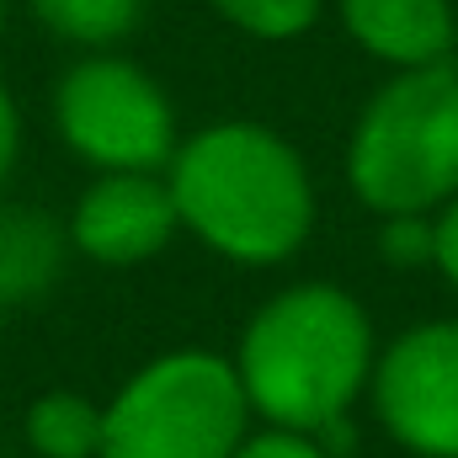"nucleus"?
Wrapping results in <instances>:
<instances>
[{
    "instance_id": "nucleus-17",
    "label": "nucleus",
    "mask_w": 458,
    "mask_h": 458,
    "mask_svg": "<svg viewBox=\"0 0 458 458\" xmlns=\"http://www.w3.org/2000/svg\"><path fill=\"white\" fill-rule=\"evenodd\" d=\"M0 331H5V304H0Z\"/></svg>"
},
{
    "instance_id": "nucleus-15",
    "label": "nucleus",
    "mask_w": 458,
    "mask_h": 458,
    "mask_svg": "<svg viewBox=\"0 0 458 458\" xmlns=\"http://www.w3.org/2000/svg\"><path fill=\"white\" fill-rule=\"evenodd\" d=\"M432 267L443 272V283L458 293V198H448L432 214Z\"/></svg>"
},
{
    "instance_id": "nucleus-10",
    "label": "nucleus",
    "mask_w": 458,
    "mask_h": 458,
    "mask_svg": "<svg viewBox=\"0 0 458 458\" xmlns=\"http://www.w3.org/2000/svg\"><path fill=\"white\" fill-rule=\"evenodd\" d=\"M21 432L38 458H102V405L75 389H48L27 405Z\"/></svg>"
},
{
    "instance_id": "nucleus-18",
    "label": "nucleus",
    "mask_w": 458,
    "mask_h": 458,
    "mask_svg": "<svg viewBox=\"0 0 458 458\" xmlns=\"http://www.w3.org/2000/svg\"><path fill=\"white\" fill-rule=\"evenodd\" d=\"M0 27H5V0H0Z\"/></svg>"
},
{
    "instance_id": "nucleus-7",
    "label": "nucleus",
    "mask_w": 458,
    "mask_h": 458,
    "mask_svg": "<svg viewBox=\"0 0 458 458\" xmlns=\"http://www.w3.org/2000/svg\"><path fill=\"white\" fill-rule=\"evenodd\" d=\"M176 203L165 171H97V182L75 198L70 245L97 267H139L155 261L176 240Z\"/></svg>"
},
{
    "instance_id": "nucleus-5",
    "label": "nucleus",
    "mask_w": 458,
    "mask_h": 458,
    "mask_svg": "<svg viewBox=\"0 0 458 458\" xmlns=\"http://www.w3.org/2000/svg\"><path fill=\"white\" fill-rule=\"evenodd\" d=\"M54 123L64 144L97 171H165L176 155V113L165 91L128 59H81L59 91Z\"/></svg>"
},
{
    "instance_id": "nucleus-6",
    "label": "nucleus",
    "mask_w": 458,
    "mask_h": 458,
    "mask_svg": "<svg viewBox=\"0 0 458 458\" xmlns=\"http://www.w3.org/2000/svg\"><path fill=\"white\" fill-rule=\"evenodd\" d=\"M368 394L405 454L458 458V320H421L378 346Z\"/></svg>"
},
{
    "instance_id": "nucleus-1",
    "label": "nucleus",
    "mask_w": 458,
    "mask_h": 458,
    "mask_svg": "<svg viewBox=\"0 0 458 458\" xmlns=\"http://www.w3.org/2000/svg\"><path fill=\"white\" fill-rule=\"evenodd\" d=\"M176 219L234 267H283L315 229V176L267 123H208L165 165Z\"/></svg>"
},
{
    "instance_id": "nucleus-3",
    "label": "nucleus",
    "mask_w": 458,
    "mask_h": 458,
    "mask_svg": "<svg viewBox=\"0 0 458 458\" xmlns=\"http://www.w3.org/2000/svg\"><path fill=\"white\" fill-rule=\"evenodd\" d=\"M352 198L389 214H437L458 198V64L394 70L352 123L346 139Z\"/></svg>"
},
{
    "instance_id": "nucleus-9",
    "label": "nucleus",
    "mask_w": 458,
    "mask_h": 458,
    "mask_svg": "<svg viewBox=\"0 0 458 458\" xmlns=\"http://www.w3.org/2000/svg\"><path fill=\"white\" fill-rule=\"evenodd\" d=\"M64 240L70 234H59L43 214L5 208L0 214V304L38 299L64 261Z\"/></svg>"
},
{
    "instance_id": "nucleus-11",
    "label": "nucleus",
    "mask_w": 458,
    "mask_h": 458,
    "mask_svg": "<svg viewBox=\"0 0 458 458\" xmlns=\"http://www.w3.org/2000/svg\"><path fill=\"white\" fill-rule=\"evenodd\" d=\"M32 11L48 32L86 43V48H107L139 27L144 0H32Z\"/></svg>"
},
{
    "instance_id": "nucleus-14",
    "label": "nucleus",
    "mask_w": 458,
    "mask_h": 458,
    "mask_svg": "<svg viewBox=\"0 0 458 458\" xmlns=\"http://www.w3.org/2000/svg\"><path fill=\"white\" fill-rule=\"evenodd\" d=\"M229 458H331L320 448V437L315 432H293V427H250L245 437H240V448Z\"/></svg>"
},
{
    "instance_id": "nucleus-4",
    "label": "nucleus",
    "mask_w": 458,
    "mask_h": 458,
    "mask_svg": "<svg viewBox=\"0 0 458 458\" xmlns=\"http://www.w3.org/2000/svg\"><path fill=\"white\" fill-rule=\"evenodd\" d=\"M250 400L219 352H165L102 405V458H229L250 432Z\"/></svg>"
},
{
    "instance_id": "nucleus-2",
    "label": "nucleus",
    "mask_w": 458,
    "mask_h": 458,
    "mask_svg": "<svg viewBox=\"0 0 458 458\" xmlns=\"http://www.w3.org/2000/svg\"><path fill=\"white\" fill-rule=\"evenodd\" d=\"M229 362L256 421L320 432L368 394L378 336L342 283H293L250 310Z\"/></svg>"
},
{
    "instance_id": "nucleus-13",
    "label": "nucleus",
    "mask_w": 458,
    "mask_h": 458,
    "mask_svg": "<svg viewBox=\"0 0 458 458\" xmlns=\"http://www.w3.org/2000/svg\"><path fill=\"white\" fill-rule=\"evenodd\" d=\"M378 245L384 261L411 272V267H432V214H389L378 219Z\"/></svg>"
},
{
    "instance_id": "nucleus-16",
    "label": "nucleus",
    "mask_w": 458,
    "mask_h": 458,
    "mask_svg": "<svg viewBox=\"0 0 458 458\" xmlns=\"http://www.w3.org/2000/svg\"><path fill=\"white\" fill-rule=\"evenodd\" d=\"M16 149H21V117H16L11 91L0 86V187H5V176H11V165H16Z\"/></svg>"
},
{
    "instance_id": "nucleus-8",
    "label": "nucleus",
    "mask_w": 458,
    "mask_h": 458,
    "mask_svg": "<svg viewBox=\"0 0 458 458\" xmlns=\"http://www.w3.org/2000/svg\"><path fill=\"white\" fill-rule=\"evenodd\" d=\"M346 38L389 70H421L454 59V0H342Z\"/></svg>"
},
{
    "instance_id": "nucleus-12",
    "label": "nucleus",
    "mask_w": 458,
    "mask_h": 458,
    "mask_svg": "<svg viewBox=\"0 0 458 458\" xmlns=\"http://www.w3.org/2000/svg\"><path fill=\"white\" fill-rule=\"evenodd\" d=\"M214 5H219V16L229 27H240L261 43H288V38H304L320 21L326 0H214Z\"/></svg>"
}]
</instances>
